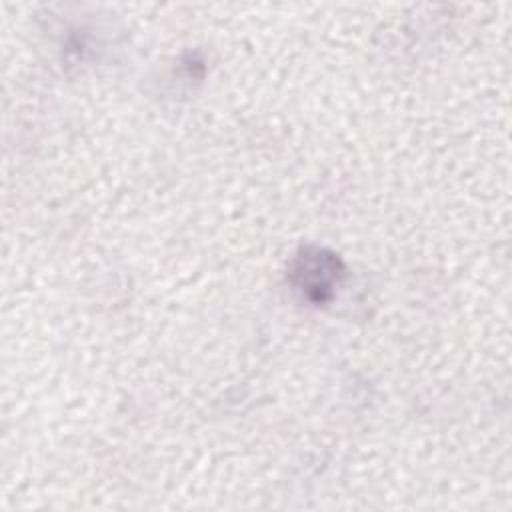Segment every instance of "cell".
Instances as JSON below:
<instances>
[{"instance_id": "cell-1", "label": "cell", "mask_w": 512, "mask_h": 512, "mask_svg": "<svg viewBox=\"0 0 512 512\" xmlns=\"http://www.w3.org/2000/svg\"><path fill=\"white\" fill-rule=\"evenodd\" d=\"M344 278L340 258L324 248H302L288 268L292 288L310 304L328 302Z\"/></svg>"}]
</instances>
